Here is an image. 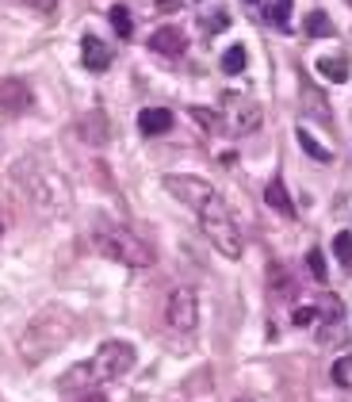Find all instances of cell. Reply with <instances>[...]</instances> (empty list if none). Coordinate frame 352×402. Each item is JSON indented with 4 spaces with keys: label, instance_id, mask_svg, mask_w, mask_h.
Wrapping results in <instances>:
<instances>
[{
    "label": "cell",
    "instance_id": "ac0fdd59",
    "mask_svg": "<svg viewBox=\"0 0 352 402\" xmlns=\"http://www.w3.org/2000/svg\"><path fill=\"white\" fill-rule=\"evenodd\" d=\"M268 19L287 31V27H291V0H272V4H268Z\"/></svg>",
    "mask_w": 352,
    "mask_h": 402
},
{
    "label": "cell",
    "instance_id": "e0dca14e",
    "mask_svg": "<svg viewBox=\"0 0 352 402\" xmlns=\"http://www.w3.org/2000/svg\"><path fill=\"white\" fill-rule=\"evenodd\" d=\"M303 27L314 35V39H326V35H333V24H329V16H326V12H311Z\"/></svg>",
    "mask_w": 352,
    "mask_h": 402
},
{
    "label": "cell",
    "instance_id": "9c48e42d",
    "mask_svg": "<svg viewBox=\"0 0 352 402\" xmlns=\"http://www.w3.org/2000/svg\"><path fill=\"white\" fill-rule=\"evenodd\" d=\"M149 50L154 54H165V57H180L184 54V31L180 27H157L149 35Z\"/></svg>",
    "mask_w": 352,
    "mask_h": 402
},
{
    "label": "cell",
    "instance_id": "6da1fadb",
    "mask_svg": "<svg viewBox=\"0 0 352 402\" xmlns=\"http://www.w3.org/2000/svg\"><path fill=\"white\" fill-rule=\"evenodd\" d=\"M138 353H134L131 341H104L96 349L92 360H81L66 372V376L57 379V391L62 394H89L104 383H115V379H123L127 372L134 368Z\"/></svg>",
    "mask_w": 352,
    "mask_h": 402
},
{
    "label": "cell",
    "instance_id": "30bf717a",
    "mask_svg": "<svg viewBox=\"0 0 352 402\" xmlns=\"http://www.w3.org/2000/svg\"><path fill=\"white\" fill-rule=\"evenodd\" d=\"M264 203L272 207L276 214H284V219H295V199L287 196V184L279 181H268V188H264Z\"/></svg>",
    "mask_w": 352,
    "mask_h": 402
},
{
    "label": "cell",
    "instance_id": "5b68a950",
    "mask_svg": "<svg viewBox=\"0 0 352 402\" xmlns=\"http://www.w3.org/2000/svg\"><path fill=\"white\" fill-rule=\"evenodd\" d=\"M165 322H169L176 334H192L199 326V303H196V291L192 287H176L165 303Z\"/></svg>",
    "mask_w": 352,
    "mask_h": 402
},
{
    "label": "cell",
    "instance_id": "9a60e30c",
    "mask_svg": "<svg viewBox=\"0 0 352 402\" xmlns=\"http://www.w3.org/2000/svg\"><path fill=\"white\" fill-rule=\"evenodd\" d=\"M329 376H333L337 387H344V391H352V356H341V360H333V368H329Z\"/></svg>",
    "mask_w": 352,
    "mask_h": 402
},
{
    "label": "cell",
    "instance_id": "44dd1931",
    "mask_svg": "<svg viewBox=\"0 0 352 402\" xmlns=\"http://www.w3.org/2000/svg\"><path fill=\"white\" fill-rule=\"evenodd\" d=\"M291 322H295V326H318V307H299L295 314H291Z\"/></svg>",
    "mask_w": 352,
    "mask_h": 402
},
{
    "label": "cell",
    "instance_id": "52a82bcc",
    "mask_svg": "<svg viewBox=\"0 0 352 402\" xmlns=\"http://www.w3.org/2000/svg\"><path fill=\"white\" fill-rule=\"evenodd\" d=\"M81 66L89 73H104L111 66V46L104 39H96V35H84L81 39Z\"/></svg>",
    "mask_w": 352,
    "mask_h": 402
},
{
    "label": "cell",
    "instance_id": "cb8c5ba5",
    "mask_svg": "<svg viewBox=\"0 0 352 402\" xmlns=\"http://www.w3.org/2000/svg\"><path fill=\"white\" fill-rule=\"evenodd\" d=\"M238 402H253V399H238Z\"/></svg>",
    "mask_w": 352,
    "mask_h": 402
},
{
    "label": "cell",
    "instance_id": "277c9868",
    "mask_svg": "<svg viewBox=\"0 0 352 402\" xmlns=\"http://www.w3.org/2000/svg\"><path fill=\"white\" fill-rule=\"evenodd\" d=\"M261 104L241 92H226L222 96V107H219V123H226L230 134H253L261 131Z\"/></svg>",
    "mask_w": 352,
    "mask_h": 402
},
{
    "label": "cell",
    "instance_id": "7402d4cb",
    "mask_svg": "<svg viewBox=\"0 0 352 402\" xmlns=\"http://www.w3.org/2000/svg\"><path fill=\"white\" fill-rule=\"evenodd\" d=\"M180 8V0H157V12H176Z\"/></svg>",
    "mask_w": 352,
    "mask_h": 402
},
{
    "label": "cell",
    "instance_id": "603a6c76",
    "mask_svg": "<svg viewBox=\"0 0 352 402\" xmlns=\"http://www.w3.org/2000/svg\"><path fill=\"white\" fill-rule=\"evenodd\" d=\"M0 238H4V222H0Z\"/></svg>",
    "mask_w": 352,
    "mask_h": 402
},
{
    "label": "cell",
    "instance_id": "2e32d148",
    "mask_svg": "<svg viewBox=\"0 0 352 402\" xmlns=\"http://www.w3.org/2000/svg\"><path fill=\"white\" fill-rule=\"evenodd\" d=\"M81 138H89V142H104L107 138V127H104V115H89L81 123Z\"/></svg>",
    "mask_w": 352,
    "mask_h": 402
},
{
    "label": "cell",
    "instance_id": "4fadbf2b",
    "mask_svg": "<svg viewBox=\"0 0 352 402\" xmlns=\"http://www.w3.org/2000/svg\"><path fill=\"white\" fill-rule=\"evenodd\" d=\"M246 66H249V54H246V46H230L226 54H222V73H226V77H238V73H246Z\"/></svg>",
    "mask_w": 352,
    "mask_h": 402
},
{
    "label": "cell",
    "instance_id": "8992f818",
    "mask_svg": "<svg viewBox=\"0 0 352 402\" xmlns=\"http://www.w3.org/2000/svg\"><path fill=\"white\" fill-rule=\"evenodd\" d=\"M161 184H165V192H169V196H176L180 203H188L192 211H196V207H199V203H203V199L214 192L207 181H199V176H180V172H169V176H165Z\"/></svg>",
    "mask_w": 352,
    "mask_h": 402
},
{
    "label": "cell",
    "instance_id": "7c38bea8",
    "mask_svg": "<svg viewBox=\"0 0 352 402\" xmlns=\"http://www.w3.org/2000/svg\"><path fill=\"white\" fill-rule=\"evenodd\" d=\"M295 138H299V146H303V149H306V154H311L318 165H329V161H333V154H329V149L322 146V142L314 138L311 131H306V127H299V131H295Z\"/></svg>",
    "mask_w": 352,
    "mask_h": 402
},
{
    "label": "cell",
    "instance_id": "7a4b0ae2",
    "mask_svg": "<svg viewBox=\"0 0 352 402\" xmlns=\"http://www.w3.org/2000/svg\"><path fill=\"white\" fill-rule=\"evenodd\" d=\"M196 214H199V230L207 234V241H211L226 261H238L246 246H241V230H238V222H234V211L226 207V199H222L219 192H211V196L196 207Z\"/></svg>",
    "mask_w": 352,
    "mask_h": 402
},
{
    "label": "cell",
    "instance_id": "d4e9b609",
    "mask_svg": "<svg viewBox=\"0 0 352 402\" xmlns=\"http://www.w3.org/2000/svg\"><path fill=\"white\" fill-rule=\"evenodd\" d=\"M249 4H257V0H249Z\"/></svg>",
    "mask_w": 352,
    "mask_h": 402
},
{
    "label": "cell",
    "instance_id": "ffe728a7",
    "mask_svg": "<svg viewBox=\"0 0 352 402\" xmlns=\"http://www.w3.org/2000/svg\"><path fill=\"white\" fill-rule=\"evenodd\" d=\"M306 268H311V276L318 280V284H326V280H329V268H326L322 249H311V253H306Z\"/></svg>",
    "mask_w": 352,
    "mask_h": 402
},
{
    "label": "cell",
    "instance_id": "d6986e66",
    "mask_svg": "<svg viewBox=\"0 0 352 402\" xmlns=\"http://www.w3.org/2000/svg\"><path fill=\"white\" fill-rule=\"evenodd\" d=\"M333 257L344 264V268H352V234H344V230H341V234L333 238Z\"/></svg>",
    "mask_w": 352,
    "mask_h": 402
},
{
    "label": "cell",
    "instance_id": "8fae6325",
    "mask_svg": "<svg viewBox=\"0 0 352 402\" xmlns=\"http://www.w3.org/2000/svg\"><path fill=\"white\" fill-rule=\"evenodd\" d=\"M318 73L333 84L349 81V57H318Z\"/></svg>",
    "mask_w": 352,
    "mask_h": 402
},
{
    "label": "cell",
    "instance_id": "ba28073f",
    "mask_svg": "<svg viewBox=\"0 0 352 402\" xmlns=\"http://www.w3.org/2000/svg\"><path fill=\"white\" fill-rule=\"evenodd\" d=\"M172 123H176V115L169 111V107H142L138 111V131L142 134H169L172 131Z\"/></svg>",
    "mask_w": 352,
    "mask_h": 402
},
{
    "label": "cell",
    "instance_id": "3957f363",
    "mask_svg": "<svg viewBox=\"0 0 352 402\" xmlns=\"http://www.w3.org/2000/svg\"><path fill=\"white\" fill-rule=\"evenodd\" d=\"M92 241H96V249L107 261H119V264H127V268H149V264L157 261L154 246H146V241H142L138 234H131L127 226H100L96 234H92Z\"/></svg>",
    "mask_w": 352,
    "mask_h": 402
},
{
    "label": "cell",
    "instance_id": "5bb4252c",
    "mask_svg": "<svg viewBox=\"0 0 352 402\" xmlns=\"http://www.w3.org/2000/svg\"><path fill=\"white\" fill-rule=\"evenodd\" d=\"M107 19H111V27H115L119 39H131V35H134V19H131V12H127L123 4H115V8L107 12Z\"/></svg>",
    "mask_w": 352,
    "mask_h": 402
}]
</instances>
